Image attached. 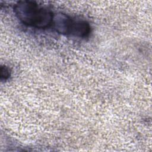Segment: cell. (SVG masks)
Wrapping results in <instances>:
<instances>
[{"instance_id":"1","label":"cell","mask_w":152,"mask_h":152,"mask_svg":"<svg viewBox=\"0 0 152 152\" xmlns=\"http://www.w3.org/2000/svg\"><path fill=\"white\" fill-rule=\"evenodd\" d=\"M16 17L23 24L37 28H46L53 24V13L30 1H20L14 7Z\"/></svg>"},{"instance_id":"2","label":"cell","mask_w":152,"mask_h":152,"mask_svg":"<svg viewBox=\"0 0 152 152\" xmlns=\"http://www.w3.org/2000/svg\"><path fill=\"white\" fill-rule=\"evenodd\" d=\"M75 20L71 17L63 13H58L53 15V24L56 30L62 34H71Z\"/></svg>"},{"instance_id":"3","label":"cell","mask_w":152,"mask_h":152,"mask_svg":"<svg viewBox=\"0 0 152 152\" xmlns=\"http://www.w3.org/2000/svg\"><path fill=\"white\" fill-rule=\"evenodd\" d=\"M10 75V72L9 69L5 66H2L1 67V80H7Z\"/></svg>"}]
</instances>
